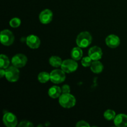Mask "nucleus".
I'll return each mask as SVG.
<instances>
[{
  "instance_id": "10",
  "label": "nucleus",
  "mask_w": 127,
  "mask_h": 127,
  "mask_svg": "<svg viewBox=\"0 0 127 127\" xmlns=\"http://www.w3.org/2000/svg\"><path fill=\"white\" fill-rule=\"evenodd\" d=\"M88 55L93 60H99L102 57V51L100 47H97V46H94V47H91L89 50Z\"/></svg>"
},
{
  "instance_id": "21",
  "label": "nucleus",
  "mask_w": 127,
  "mask_h": 127,
  "mask_svg": "<svg viewBox=\"0 0 127 127\" xmlns=\"http://www.w3.org/2000/svg\"><path fill=\"white\" fill-rule=\"evenodd\" d=\"M21 20H20V19L17 18V17H14V18H12V19L9 21L10 26L13 27V28L18 27L19 26L21 25Z\"/></svg>"
},
{
  "instance_id": "13",
  "label": "nucleus",
  "mask_w": 127,
  "mask_h": 127,
  "mask_svg": "<svg viewBox=\"0 0 127 127\" xmlns=\"http://www.w3.org/2000/svg\"><path fill=\"white\" fill-rule=\"evenodd\" d=\"M114 124L119 127H127V115L125 114H119L114 119Z\"/></svg>"
},
{
  "instance_id": "7",
  "label": "nucleus",
  "mask_w": 127,
  "mask_h": 127,
  "mask_svg": "<svg viewBox=\"0 0 127 127\" xmlns=\"http://www.w3.org/2000/svg\"><path fill=\"white\" fill-rule=\"evenodd\" d=\"M11 62L13 66L21 68L26 65L27 62V58L25 55L19 53L12 57Z\"/></svg>"
},
{
  "instance_id": "23",
  "label": "nucleus",
  "mask_w": 127,
  "mask_h": 127,
  "mask_svg": "<svg viewBox=\"0 0 127 127\" xmlns=\"http://www.w3.org/2000/svg\"><path fill=\"white\" fill-rule=\"evenodd\" d=\"M19 127H33V125L29 121H27V120H24V121H22L18 125Z\"/></svg>"
},
{
  "instance_id": "11",
  "label": "nucleus",
  "mask_w": 127,
  "mask_h": 127,
  "mask_svg": "<svg viewBox=\"0 0 127 127\" xmlns=\"http://www.w3.org/2000/svg\"><path fill=\"white\" fill-rule=\"evenodd\" d=\"M27 45L32 49H36L39 47L40 45V40L37 36L34 35H29L26 38Z\"/></svg>"
},
{
  "instance_id": "26",
  "label": "nucleus",
  "mask_w": 127,
  "mask_h": 127,
  "mask_svg": "<svg viewBox=\"0 0 127 127\" xmlns=\"http://www.w3.org/2000/svg\"><path fill=\"white\" fill-rule=\"evenodd\" d=\"M5 74H6V70H4L3 68H1V69H0V76H1V78H3Z\"/></svg>"
},
{
  "instance_id": "16",
  "label": "nucleus",
  "mask_w": 127,
  "mask_h": 127,
  "mask_svg": "<svg viewBox=\"0 0 127 127\" xmlns=\"http://www.w3.org/2000/svg\"><path fill=\"white\" fill-rule=\"evenodd\" d=\"M71 58L74 60H79L83 57V51L81 47H78L73 48L71 52Z\"/></svg>"
},
{
  "instance_id": "19",
  "label": "nucleus",
  "mask_w": 127,
  "mask_h": 127,
  "mask_svg": "<svg viewBox=\"0 0 127 127\" xmlns=\"http://www.w3.org/2000/svg\"><path fill=\"white\" fill-rule=\"evenodd\" d=\"M9 60L7 58V56L4 55L3 54H1L0 55V66L1 68L6 69L9 66Z\"/></svg>"
},
{
  "instance_id": "20",
  "label": "nucleus",
  "mask_w": 127,
  "mask_h": 127,
  "mask_svg": "<svg viewBox=\"0 0 127 127\" xmlns=\"http://www.w3.org/2000/svg\"><path fill=\"white\" fill-rule=\"evenodd\" d=\"M104 117L106 120H114L115 117H116L115 115V112L112 110H107L104 112Z\"/></svg>"
},
{
  "instance_id": "8",
  "label": "nucleus",
  "mask_w": 127,
  "mask_h": 127,
  "mask_svg": "<svg viewBox=\"0 0 127 127\" xmlns=\"http://www.w3.org/2000/svg\"><path fill=\"white\" fill-rule=\"evenodd\" d=\"M3 123L7 127H15L17 124L16 115L11 112H7L3 116Z\"/></svg>"
},
{
  "instance_id": "5",
  "label": "nucleus",
  "mask_w": 127,
  "mask_h": 127,
  "mask_svg": "<svg viewBox=\"0 0 127 127\" xmlns=\"http://www.w3.org/2000/svg\"><path fill=\"white\" fill-rule=\"evenodd\" d=\"M62 69L63 71L66 73H71L75 71L78 69V63L74 60L68 59L62 62Z\"/></svg>"
},
{
  "instance_id": "9",
  "label": "nucleus",
  "mask_w": 127,
  "mask_h": 127,
  "mask_svg": "<svg viewBox=\"0 0 127 127\" xmlns=\"http://www.w3.org/2000/svg\"><path fill=\"white\" fill-rule=\"evenodd\" d=\"M53 19V12L50 9H45L40 13L39 20L41 23L47 24Z\"/></svg>"
},
{
  "instance_id": "14",
  "label": "nucleus",
  "mask_w": 127,
  "mask_h": 127,
  "mask_svg": "<svg viewBox=\"0 0 127 127\" xmlns=\"http://www.w3.org/2000/svg\"><path fill=\"white\" fill-rule=\"evenodd\" d=\"M91 71L94 73L99 74V73H100L103 71L104 66L102 64L101 62H99L98 60L94 61L92 63L91 65Z\"/></svg>"
},
{
  "instance_id": "3",
  "label": "nucleus",
  "mask_w": 127,
  "mask_h": 127,
  "mask_svg": "<svg viewBox=\"0 0 127 127\" xmlns=\"http://www.w3.org/2000/svg\"><path fill=\"white\" fill-rule=\"evenodd\" d=\"M19 73L18 68L14 66H12L6 69L5 76L9 81L14 83V82H16L19 79Z\"/></svg>"
},
{
  "instance_id": "18",
  "label": "nucleus",
  "mask_w": 127,
  "mask_h": 127,
  "mask_svg": "<svg viewBox=\"0 0 127 127\" xmlns=\"http://www.w3.org/2000/svg\"><path fill=\"white\" fill-rule=\"evenodd\" d=\"M50 79V74L47 72H41L38 75V80L41 83H45Z\"/></svg>"
},
{
  "instance_id": "22",
  "label": "nucleus",
  "mask_w": 127,
  "mask_h": 127,
  "mask_svg": "<svg viewBox=\"0 0 127 127\" xmlns=\"http://www.w3.org/2000/svg\"><path fill=\"white\" fill-rule=\"evenodd\" d=\"M92 60H93L91 59L90 57H85L84 58H83L81 60V64L84 67H88L89 66L91 65L92 64Z\"/></svg>"
},
{
  "instance_id": "15",
  "label": "nucleus",
  "mask_w": 127,
  "mask_h": 127,
  "mask_svg": "<svg viewBox=\"0 0 127 127\" xmlns=\"http://www.w3.org/2000/svg\"><path fill=\"white\" fill-rule=\"evenodd\" d=\"M62 89L58 86H52L48 90V95L52 99H57L60 96V94L62 93Z\"/></svg>"
},
{
  "instance_id": "12",
  "label": "nucleus",
  "mask_w": 127,
  "mask_h": 127,
  "mask_svg": "<svg viewBox=\"0 0 127 127\" xmlns=\"http://www.w3.org/2000/svg\"><path fill=\"white\" fill-rule=\"evenodd\" d=\"M105 43L110 48H115L120 45V40L118 36L112 34L107 37L105 39Z\"/></svg>"
},
{
  "instance_id": "17",
  "label": "nucleus",
  "mask_w": 127,
  "mask_h": 127,
  "mask_svg": "<svg viewBox=\"0 0 127 127\" xmlns=\"http://www.w3.org/2000/svg\"><path fill=\"white\" fill-rule=\"evenodd\" d=\"M62 60L59 57L57 56H52L49 59V63L53 67L58 68V67L62 66Z\"/></svg>"
},
{
  "instance_id": "1",
  "label": "nucleus",
  "mask_w": 127,
  "mask_h": 127,
  "mask_svg": "<svg viewBox=\"0 0 127 127\" xmlns=\"http://www.w3.org/2000/svg\"><path fill=\"white\" fill-rule=\"evenodd\" d=\"M59 103L63 107L69 109L75 105L76 99L69 93L62 94L59 97Z\"/></svg>"
},
{
  "instance_id": "2",
  "label": "nucleus",
  "mask_w": 127,
  "mask_h": 127,
  "mask_svg": "<svg viewBox=\"0 0 127 127\" xmlns=\"http://www.w3.org/2000/svg\"><path fill=\"white\" fill-rule=\"evenodd\" d=\"M92 42V36L88 32H82L76 38V43L81 48H86Z\"/></svg>"
},
{
  "instance_id": "25",
  "label": "nucleus",
  "mask_w": 127,
  "mask_h": 127,
  "mask_svg": "<svg viewBox=\"0 0 127 127\" xmlns=\"http://www.w3.org/2000/svg\"><path fill=\"white\" fill-rule=\"evenodd\" d=\"M76 126L78 127H90L89 124H88V122L85 121H79L78 122V123L76 124Z\"/></svg>"
},
{
  "instance_id": "4",
  "label": "nucleus",
  "mask_w": 127,
  "mask_h": 127,
  "mask_svg": "<svg viewBox=\"0 0 127 127\" xmlns=\"http://www.w3.org/2000/svg\"><path fill=\"white\" fill-rule=\"evenodd\" d=\"M0 39L2 45L5 46H9L13 43L14 41V36L9 30L5 29L1 32Z\"/></svg>"
},
{
  "instance_id": "6",
  "label": "nucleus",
  "mask_w": 127,
  "mask_h": 127,
  "mask_svg": "<svg viewBox=\"0 0 127 127\" xmlns=\"http://www.w3.org/2000/svg\"><path fill=\"white\" fill-rule=\"evenodd\" d=\"M65 72L60 69H55L50 73V80L55 84H60L65 80Z\"/></svg>"
},
{
  "instance_id": "24",
  "label": "nucleus",
  "mask_w": 127,
  "mask_h": 127,
  "mask_svg": "<svg viewBox=\"0 0 127 127\" xmlns=\"http://www.w3.org/2000/svg\"><path fill=\"white\" fill-rule=\"evenodd\" d=\"M62 91L63 94H66V93H70V87L67 84H64L62 86Z\"/></svg>"
}]
</instances>
